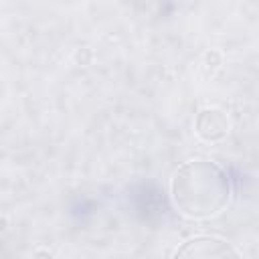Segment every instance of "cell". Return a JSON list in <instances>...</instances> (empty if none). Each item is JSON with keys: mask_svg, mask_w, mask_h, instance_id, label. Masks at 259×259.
<instances>
[{"mask_svg": "<svg viewBox=\"0 0 259 259\" xmlns=\"http://www.w3.org/2000/svg\"><path fill=\"white\" fill-rule=\"evenodd\" d=\"M233 186L227 170L204 158L180 164L170 178V200L174 208L192 221L219 217L231 204Z\"/></svg>", "mask_w": 259, "mask_h": 259, "instance_id": "obj_1", "label": "cell"}, {"mask_svg": "<svg viewBox=\"0 0 259 259\" xmlns=\"http://www.w3.org/2000/svg\"><path fill=\"white\" fill-rule=\"evenodd\" d=\"M239 255L241 253L233 247V243L212 235L192 237L174 251V257H202V259H223V257H239Z\"/></svg>", "mask_w": 259, "mask_h": 259, "instance_id": "obj_2", "label": "cell"}, {"mask_svg": "<svg viewBox=\"0 0 259 259\" xmlns=\"http://www.w3.org/2000/svg\"><path fill=\"white\" fill-rule=\"evenodd\" d=\"M231 121L221 107H202L194 117V132L202 142H221L229 136Z\"/></svg>", "mask_w": 259, "mask_h": 259, "instance_id": "obj_3", "label": "cell"}]
</instances>
